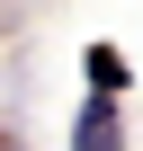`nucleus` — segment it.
I'll use <instances>...</instances> for the list:
<instances>
[{"label":"nucleus","instance_id":"2","mask_svg":"<svg viewBox=\"0 0 143 151\" xmlns=\"http://www.w3.org/2000/svg\"><path fill=\"white\" fill-rule=\"evenodd\" d=\"M81 71H90V98H116V89L134 80V71H125V53H116V45H90V53H81Z\"/></svg>","mask_w":143,"mask_h":151},{"label":"nucleus","instance_id":"1","mask_svg":"<svg viewBox=\"0 0 143 151\" xmlns=\"http://www.w3.org/2000/svg\"><path fill=\"white\" fill-rule=\"evenodd\" d=\"M116 133H125L116 98H90V107H81V124H72V151H116Z\"/></svg>","mask_w":143,"mask_h":151}]
</instances>
